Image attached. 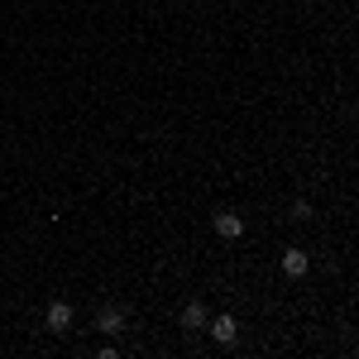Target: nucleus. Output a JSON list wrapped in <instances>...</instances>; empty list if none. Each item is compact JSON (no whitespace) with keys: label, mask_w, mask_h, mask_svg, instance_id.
<instances>
[{"label":"nucleus","mask_w":359,"mask_h":359,"mask_svg":"<svg viewBox=\"0 0 359 359\" xmlns=\"http://www.w3.org/2000/svg\"><path fill=\"white\" fill-rule=\"evenodd\" d=\"M240 230H245V225H240V216H235V211H221V216H216V235H225V240H240Z\"/></svg>","instance_id":"20e7f679"},{"label":"nucleus","mask_w":359,"mask_h":359,"mask_svg":"<svg viewBox=\"0 0 359 359\" xmlns=\"http://www.w3.org/2000/svg\"><path fill=\"white\" fill-rule=\"evenodd\" d=\"M67 326H72V306H67V302H53V306H48V331L62 335Z\"/></svg>","instance_id":"f03ea898"},{"label":"nucleus","mask_w":359,"mask_h":359,"mask_svg":"<svg viewBox=\"0 0 359 359\" xmlns=\"http://www.w3.org/2000/svg\"><path fill=\"white\" fill-rule=\"evenodd\" d=\"M283 273H287V278H302L306 273V254H302V249H287V254H283Z\"/></svg>","instance_id":"39448f33"},{"label":"nucleus","mask_w":359,"mask_h":359,"mask_svg":"<svg viewBox=\"0 0 359 359\" xmlns=\"http://www.w3.org/2000/svg\"><path fill=\"white\" fill-rule=\"evenodd\" d=\"M96 326H101L106 335H115V331H125V316H120L115 306H106V311H96Z\"/></svg>","instance_id":"423d86ee"},{"label":"nucleus","mask_w":359,"mask_h":359,"mask_svg":"<svg viewBox=\"0 0 359 359\" xmlns=\"http://www.w3.org/2000/svg\"><path fill=\"white\" fill-rule=\"evenodd\" d=\"M206 321H211V316H206V306H201V302H187V306H182V326H187V331H201Z\"/></svg>","instance_id":"7ed1b4c3"},{"label":"nucleus","mask_w":359,"mask_h":359,"mask_svg":"<svg viewBox=\"0 0 359 359\" xmlns=\"http://www.w3.org/2000/svg\"><path fill=\"white\" fill-rule=\"evenodd\" d=\"M206 326H211V335H216V345H235V335H240L235 316H216V321H206Z\"/></svg>","instance_id":"f257e3e1"}]
</instances>
